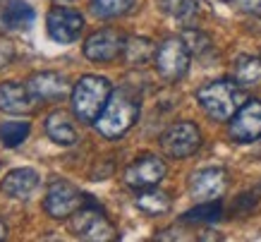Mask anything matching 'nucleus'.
I'll list each match as a JSON object with an SVG mask.
<instances>
[{
  "mask_svg": "<svg viewBox=\"0 0 261 242\" xmlns=\"http://www.w3.org/2000/svg\"><path fill=\"white\" fill-rule=\"evenodd\" d=\"M139 117V99L129 89H115L101 110V115L96 117V130L106 139H120Z\"/></svg>",
  "mask_w": 261,
  "mask_h": 242,
  "instance_id": "nucleus-1",
  "label": "nucleus"
},
{
  "mask_svg": "<svg viewBox=\"0 0 261 242\" xmlns=\"http://www.w3.org/2000/svg\"><path fill=\"white\" fill-rule=\"evenodd\" d=\"M197 101L201 103V108L214 117V120L225 123V120H230V117L245 106L247 96L235 79H218V82H211V84H206L199 89Z\"/></svg>",
  "mask_w": 261,
  "mask_h": 242,
  "instance_id": "nucleus-2",
  "label": "nucleus"
},
{
  "mask_svg": "<svg viewBox=\"0 0 261 242\" xmlns=\"http://www.w3.org/2000/svg\"><path fill=\"white\" fill-rule=\"evenodd\" d=\"M111 82L98 75H84L72 89V110L82 123H96L111 99Z\"/></svg>",
  "mask_w": 261,
  "mask_h": 242,
  "instance_id": "nucleus-3",
  "label": "nucleus"
},
{
  "mask_svg": "<svg viewBox=\"0 0 261 242\" xmlns=\"http://www.w3.org/2000/svg\"><path fill=\"white\" fill-rule=\"evenodd\" d=\"M70 228H72V233H74V237L89 240V242H108L118 237L113 223L103 216V211L98 209V204L91 197L87 199V204L82 209H77L72 213Z\"/></svg>",
  "mask_w": 261,
  "mask_h": 242,
  "instance_id": "nucleus-4",
  "label": "nucleus"
},
{
  "mask_svg": "<svg viewBox=\"0 0 261 242\" xmlns=\"http://www.w3.org/2000/svg\"><path fill=\"white\" fill-rule=\"evenodd\" d=\"M190 48L182 39H166L156 51V70L166 82H180L190 70Z\"/></svg>",
  "mask_w": 261,
  "mask_h": 242,
  "instance_id": "nucleus-5",
  "label": "nucleus"
},
{
  "mask_svg": "<svg viewBox=\"0 0 261 242\" xmlns=\"http://www.w3.org/2000/svg\"><path fill=\"white\" fill-rule=\"evenodd\" d=\"M87 199H89V195L80 192L72 182H67V180H56V182H50V187H48L43 206H46V211L53 219H67V216H72L77 209H82V206L87 204Z\"/></svg>",
  "mask_w": 261,
  "mask_h": 242,
  "instance_id": "nucleus-6",
  "label": "nucleus"
},
{
  "mask_svg": "<svg viewBox=\"0 0 261 242\" xmlns=\"http://www.w3.org/2000/svg\"><path fill=\"white\" fill-rule=\"evenodd\" d=\"M201 147V132L194 123H175L161 134V149L170 158H187Z\"/></svg>",
  "mask_w": 261,
  "mask_h": 242,
  "instance_id": "nucleus-7",
  "label": "nucleus"
},
{
  "mask_svg": "<svg viewBox=\"0 0 261 242\" xmlns=\"http://www.w3.org/2000/svg\"><path fill=\"white\" fill-rule=\"evenodd\" d=\"M125 36L118 29H101L94 32L84 43V55L91 63H113L125 51Z\"/></svg>",
  "mask_w": 261,
  "mask_h": 242,
  "instance_id": "nucleus-8",
  "label": "nucleus"
},
{
  "mask_svg": "<svg viewBox=\"0 0 261 242\" xmlns=\"http://www.w3.org/2000/svg\"><path fill=\"white\" fill-rule=\"evenodd\" d=\"M48 36L58 43H74L84 29V17L72 8H53L46 17Z\"/></svg>",
  "mask_w": 261,
  "mask_h": 242,
  "instance_id": "nucleus-9",
  "label": "nucleus"
},
{
  "mask_svg": "<svg viewBox=\"0 0 261 242\" xmlns=\"http://www.w3.org/2000/svg\"><path fill=\"white\" fill-rule=\"evenodd\" d=\"M166 173H168V165L163 158L153 156V154H146V156L137 158L135 163L127 165L125 182L135 189L153 187V185H159L161 180L166 178Z\"/></svg>",
  "mask_w": 261,
  "mask_h": 242,
  "instance_id": "nucleus-10",
  "label": "nucleus"
},
{
  "mask_svg": "<svg viewBox=\"0 0 261 242\" xmlns=\"http://www.w3.org/2000/svg\"><path fill=\"white\" fill-rule=\"evenodd\" d=\"M230 139L249 144L261 137V101H247L230 117Z\"/></svg>",
  "mask_w": 261,
  "mask_h": 242,
  "instance_id": "nucleus-11",
  "label": "nucleus"
},
{
  "mask_svg": "<svg viewBox=\"0 0 261 242\" xmlns=\"http://www.w3.org/2000/svg\"><path fill=\"white\" fill-rule=\"evenodd\" d=\"M228 189V178L223 168H204L192 173L190 178V195L197 202H214Z\"/></svg>",
  "mask_w": 261,
  "mask_h": 242,
  "instance_id": "nucleus-12",
  "label": "nucleus"
},
{
  "mask_svg": "<svg viewBox=\"0 0 261 242\" xmlns=\"http://www.w3.org/2000/svg\"><path fill=\"white\" fill-rule=\"evenodd\" d=\"M27 89L34 96V101L53 103V101H63L67 96L70 82L63 75H58V72H41V75H34Z\"/></svg>",
  "mask_w": 261,
  "mask_h": 242,
  "instance_id": "nucleus-13",
  "label": "nucleus"
},
{
  "mask_svg": "<svg viewBox=\"0 0 261 242\" xmlns=\"http://www.w3.org/2000/svg\"><path fill=\"white\" fill-rule=\"evenodd\" d=\"M36 187H39V173L34 168H15L5 175L0 185L3 195L12 197V199H29Z\"/></svg>",
  "mask_w": 261,
  "mask_h": 242,
  "instance_id": "nucleus-14",
  "label": "nucleus"
},
{
  "mask_svg": "<svg viewBox=\"0 0 261 242\" xmlns=\"http://www.w3.org/2000/svg\"><path fill=\"white\" fill-rule=\"evenodd\" d=\"M34 106V96L29 89L15 82H5L0 84V110L5 113H27Z\"/></svg>",
  "mask_w": 261,
  "mask_h": 242,
  "instance_id": "nucleus-15",
  "label": "nucleus"
},
{
  "mask_svg": "<svg viewBox=\"0 0 261 242\" xmlns=\"http://www.w3.org/2000/svg\"><path fill=\"white\" fill-rule=\"evenodd\" d=\"M156 51L159 48L153 46V41L151 39H144V36H132V39L125 41V55L127 65H132V67H146L151 60H156Z\"/></svg>",
  "mask_w": 261,
  "mask_h": 242,
  "instance_id": "nucleus-16",
  "label": "nucleus"
},
{
  "mask_svg": "<svg viewBox=\"0 0 261 242\" xmlns=\"http://www.w3.org/2000/svg\"><path fill=\"white\" fill-rule=\"evenodd\" d=\"M135 204H137V209H142L146 216H163V213H168V211L173 209V199L166 192L149 189V187L139 189V195L135 197Z\"/></svg>",
  "mask_w": 261,
  "mask_h": 242,
  "instance_id": "nucleus-17",
  "label": "nucleus"
},
{
  "mask_svg": "<svg viewBox=\"0 0 261 242\" xmlns=\"http://www.w3.org/2000/svg\"><path fill=\"white\" fill-rule=\"evenodd\" d=\"M46 134L60 147H70L77 141V130L70 123V117L65 113H58V110L46 117Z\"/></svg>",
  "mask_w": 261,
  "mask_h": 242,
  "instance_id": "nucleus-18",
  "label": "nucleus"
},
{
  "mask_svg": "<svg viewBox=\"0 0 261 242\" xmlns=\"http://www.w3.org/2000/svg\"><path fill=\"white\" fill-rule=\"evenodd\" d=\"M34 19H36V12L24 0H12L3 10V24L10 27V29H29L34 24Z\"/></svg>",
  "mask_w": 261,
  "mask_h": 242,
  "instance_id": "nucleus-19",
  "label": "nucleus"
},
{
  "mask_svg": "<svg viewBox=\"0 0 261 242\" xmlns=\"http://www.w3.org/2000/svg\"><path fill=\"white\" fill-rule=\"evenodd\" d=\"M235 82L240 86H256L261 84V60L252 55H240L235 60Z\"/></svg>",
  "mask_w": 261,
  "mask_h": 242,
  "instance_id": "nucleus-20",
  "label": "nucleus"
},
{
  "mask_svg": "<svg viewBox=\"0 0 261 242\" xmlns=\"http://www.w3.org/2000/svg\"><path fill=\"white\" fill-rule=\"evenodd\" d=\"M161 10L182 24H192L199 15V0H159Z\"/></svg>",
  "mask_w": 261,
  "mask_h": 242,
  "instance_id": "nucleus-21",
  "label": "nucleus"
},
{
  "mask_svg": "<svg viewBox=\"0 0 261 242\" xmlns=\"http://www.w3.org/2000/svg\"><path fill=\"white\" fill-rule=\"evenodd\" d=\"M221 213H223V206L218 199H214V202H199V206L187 211L180 221L182 223H214V221L221 219Z\"/></svg>",
  "mask_w": 261,
  "mask_h": 242,
  "instance_id": "nucleus-22",
  "label": "nucleus"
},
{
  "mask_svg": "<svg viewBox=\"0 0 261 242\" xmlns=\"http://www.w3.org/2000/svg\"><path fill=\"white\" fill-rule=\"evenodd\" d=\"M29 132H32V125L27 120H8V123L0 125V141L10 149L19 147L29 137Z\"/></svg>",
  "mask_w": 261,
  "mask_h": 242,
  "instance_id": "nucleus-23",
  "label": "nucleus"
},
{
  "mask_svg": "<svg viewBox=\"0 0 261 242\" xmlns=\"http://www.w3.org/2000/svg\"><path fill=\"white\" fill-rule=\"evenodd\" d=\"M135 8V0H91V10L96 17L111 19V17H120Z\"/></svg>",
  "mask_w": 261,
  "mask_h": 242,
  "instance_id": "nucleus-24",
  "label": "nucleus"
},
{
  "mask_svg": "<svg viewBox=\"0 0 261 242\" xmlns=\"http://www.w3.org/2000/svg\"><path fill=\"white\" fill-rule=\"evenodd\" d=\"M182 41H185V46L190 48V53L194 55H204L206 51H211V39L204 32H199V29H187L182 34Z\"/></svg>",
  "mask_w": 261,
  "mask_h": 242,
  "instance_id": "nucleus-25",
  "label": "nucleus"
},
{
  "mask_svg": "<svg viewBox=\"0 0 261 242\" xmlns=\"http://www.w3.org/2000/svg\"><path fill=\"white\" fill-rule=\"evenodd\" d=\"M223 3L232 5V8L240 10V12H247V15H259L261 17V0H223Z\"/></svg>",
  "mask_w": 261,
  "mask_h": 242,
  "instance_id": "nucleus-26",
  "label": "nucleus"
},
{
  "mask_svg": "<svg viewBox=\"0 0 261 242\" xmlns=\"http://www.w3.org/2000/svg\"><path fill=\"white\" fill-rule=\"evenodd\" d=\"M12 55H15V46H12V41H10V39H0V70H3L10 60H12Z\"/></svg>",
  "mask_w": 261,
  "mask_h": 242,
  "instance_id": "nucleus-27",
  "label": "nucleus"
},
{
  "mask_svg": "<svg viewBox=\"0 0 261 242\" xmlns=\"http://www.w3.org/2000/svg\"><path fill=\"white\" fill-rule=\"evenodd\" d=\"M5 237H8V226L0 221V240H5Z\"/></svg>",
  "mask_w": 261,
  "mask_h": 242,
  "instance_id": "nucleus-28",
  "label": "nucleus"
}]
</instances>
